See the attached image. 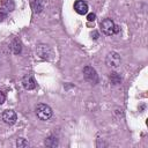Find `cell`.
I'll return each mask as SVG.
<instances>
[{
	"instance_id": "1",
	"label": "cell",
	"mask_w": 148,
	"mask_h": 148,
	"mask_svg": "<svg viewBox=\"0 0 148 148\" xmlns=\"http://www.w3.org/2000/svg\"><path fill=\"white\" fill-rule=\"evenodd\" d=\"M101 29H102L103 34H105L108 36H111V35L118 32V30H119L118 25L111 18H104L101 22Z\"/></svg>"
},
{
	"instance_id": "15",
	"label": "cell",
	"mask_w": 148,
	"mask_h": 148,
	"mask_svg": "<svg viewBox=\"0 0 148 148\" xmlns=\"http://www.w3.org/2000/svg\"><path fill=\"white\" fill-rule=\"evenodd\" d=\"M95 18H96V15H95L94 13H89V14L87 15V20L90 21V22H91V21H95Z\"/></svg>"
},
{
	"instance_id": "12",
	"label": "cell",
	"mask_w": 148,
	"mask_h": 148,
	"mask_svg": "<svg viewBox=\"0 0 148 148\" xmlns=\"http://www.w3.org/2000/svg\"><path fill=\"white\" fill-rule=\"evenodd\" d=\"M109 79H110V82H111L112 84H119V83L121 82L120 75H119L118 73H116V72H112V73L110 74Z\"/></svg>"
},
{
	"instance_id": "2",
	"label": "cell",
	"mask_w": 148,
	"mask_h": 148,
	"mask_svg": "<svg viewBox=\"0 0 148 148\" xmlns=\"http://www.w3.org/2000/svg\"><path fill=\"white\" fill-rule=\"evenodd\" d=\"M36 116L40 119V120H49L52 117V109L47 105V104H38L35 109Z\"/></svg>"
},
{
	"instance_id": "5",
	"label": "cell",
	"mask_w": 148,
	"mask_h": 148,
	"mask_svg": "<svg viewBox=\"0 0 148 148\" xmlns=\"http://www.w3.org/2000/svg\"><path fill=\"white\" fill-rule=\"evenodd\" d=\"M36 52H37V54L42 59H49L50 56L52 54V51H51L50 46L49 45H45V44H39L37 46V49H36Z\"/></svg>"
},
{
	"instance_id": "13",
	"label": "cell",
	"mask_w": 148,
	"mask_h": 148,
	"mask_svg": "<svg viewBox=\"0 0 148 148\" xmlns=\"http://www.w3.org/2000/svg\"><path fill=\"white\" fill-rule=\"evenodd\" d=\"M45 146H47V147H57V146H58V140H57V138H54V136L47 138V139L45 140Z\"/></svg>"
},
{
	"instance_id": "16",
	"label": "cell",
	"mask_w": 148,
	"mask_h": 148,
	"mask_svg": "<svg viewBox=\"0 0 148 148\" xmlns=\"http://www.w3.org/2000/svg\"><path fill=\"white\" fill-rule=\"evenodd\" d=\"M7 17V12H2L0 10V21H3Z\"/></svg>"
},
{
	"instance_id": "7",
	"label": "cell",
	"mask_w": 148,
	"mask_h": 148,
	"mask_svg": "<svg viewBox=\"0 0 148 148\" xmlns=\"http://www.w3.org/2000/svg\"><path fill=\"white\" fill-rule=\"evenodd\" d=\"M88 9H89V7H88V3L86 1H83V0H76L74 2V10L77 14H80V15L87 14L88 13Z\"/></svg>"
},
{
	"instance_id": "8",
	"label": "cell",
	"mask_w": 148,
	"mask_h": 148,
	"mask_svg": "<svg viewBox=\"0 0 148 148\" xmlns=\"http://www.w3.org/2000/svg\"><path fill=\"white\" fill-rule=\"evenodd\" d=\"M22 84H23L24 89H27V90H32V89L36 88V81H35L34 76L30 75V74H28V75H25V76L23 77Z\"/></svg>"
},
{
	"instance_id": "4",
	"label": "cell",
	"mask_w": 148,
	"mask_h": 148,
	"mask_svg": "<svg viewBox=\"0 0 148 148\" xmlns=\"http://www.w3.org/2000/svg\"><path fill=\"white\" fill-rule=\"evenodd\" d=\"M83 76H84V79H86L88 82H90V83H92V84H96V83L98 82L97 73H96L95 68H92L91 66H86V67L83 68Z\"/></svg>"
},
{
	"instance_id": "10",
	"label": "cell",
	"mask_w": 148,
	"mask_h": 148,
	"mask_svg": "<svg viewBox=\"0 0 148 148\" xmlns=\"http://www.w3.org/2000/svg\"><path fill=\"white\" fill-rule=\"evenodd\" d=\"M1 7L6 12H12L15 8V3H14L13 0H2L1 1Z\"/></svg>"
},
{
	"instance_id": "9",
	"label": "cell",
	"mask_w": 148,
	"mask_h": 148,
	"mask_svg": "<svg viewBox=\"0 0 148 148\" xmlns=\"http://www.w3.org/2000/svg\"><path fill=\"white\" fill-rule=\"evenodd\" d=\"M31 8L34 10V13H40L44 8V5H43V1L42 0H32L31 1Z\"/></svg>"
},
{
	"instance_id": "14",
	"label": "cell",
	"mask_w": 148,
	"mask_h": 148,
	"mask_svg": "<svg viewBox=\"0 0 148 148\" xmlns=\"http://www.w3.org/2000/svg\"><path fill=\"white\" fill-rule=\"evenodd\" d=\"M29 143H28V141L25 140V139H23V138H20V139H17V141H16V146L18 147V148H22V147H27Z\"/></svg>"
},
{
	"instance_id": "3",
	"label": "cell",
	"mask_w": 148,
	"mask_h": 148,
	"mask_svg": "<svg viewBox=\"0 0 148 148\" xmlns=\"http://www.w3.org/2000/svg\"><path fill=\"white\" fill-rule=\"evenodd\" d=\"M120 62H121L120 56H119L117 52H114V51H111V52L106 56V58H105V64L108 65V67H111V68H117V67H119V66H120Z\"/></svg>"
},
{
	"instance_id": "6",
	"label": "cell",
	"mask_w": 148,
	"mask_h": 148,
	"mask_svg": "<svg viewBox=\"0 0 148 148\" xmlns=\"http://www.w3.org/2000/svg\"><path fill=\"white\" fill-rule=\"evenodd\" d=\"M2 120H3L6 124H8V125H13V124L16 123L17 116H16V113H15L13 110H6V111H3V113H2Z\"/></svg>"
},
{
	"instance_id": "11",
	"label": "cell",
	"mask_w": 148,
	"mask_h": 148,
	"mask_svg": "<svg viewBox=\"0 0 148 148\" xmlns=\"http://www.w3.org/2000/svg\"><path fill=\"white\" fill-rule=\"evenodd\" d=\"M12 50H13V52L15 53V54H17V53H20L21 51H22V44H21V40L20 39H17V38H14V40L12 42Z\"/></svg>"
},
{
	"instance_id": "17",
	"label": "cell",
	"mask_w": 148,
	"mask_h": 148,
	"mask_svg": "<svg viewBox=\"0 0 148 148\" xmlns=\"http://www.w3.org/2000/svg\"><path fill=\"white\" fill-rule=\"evenodd\" d=\"M5 99H6V95H5V92H2L0 90V104H2L5 102Z\"/></svg>"
}]
</instances>
